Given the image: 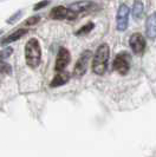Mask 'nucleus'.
<instances>
[{
    "label": "nucleus",
    "instance_id": "obj_10",
    "mask_svg": "<svg viewBox=\"0 0 156 157\" xmlns=\"http://www.w3.org/2000/svg\"><path fill=\"white\" fill-rule=\"evenodd\" d=\"M94 7L95 4L92 1H78V2L72 4L69 8L76 13V12H86V11H89V10Z\"/></svg>",
    "mask_w": 156,
    "mask_h": 157
},
{
    "label": "nucleus",
    "instance_id": "obj_16",
    "mask_svg": "<svg viewBox=\"0 0 156 157\" xmlns=\"http://www.w3.org/2000/svg\"><path fill=\"white\" fill-rule=\"evenodd\" d=\"M40 20V17L39 16H33V17H30L26 21H25V24L27 25V26H32V25H34V24H37Z\"/></svg>",
    "mask_w": 156,
    "mask_h": 157
},
{
    "label": "nucleus",
    "instance_id": "obj_15",
    "mask_svg": "<svg viewBox=\"0 0 156 157\" xmlns=\"http://www.w3.org/2000/svg\"><path fill=\"white\" fill-rule=\"evenodd\" d=\"M12 72V67L11 65L2 60H0V73H5V75H10Z\"/></svg>",
    "mask_w": 156,
    "mask_h": 157
},
{
    "label": "nucleus",
    "instance_id": "obj_12",
    "mask_svg": "<svg viewBox=\"0 0 156 157\" xmlns=\"http://www.w3.org/2000/svg\"><path fill=\"white\" fill-rule=\"evenodd\" d=\"M68 82H69V75H68L66 72H59L55 78L51 80L50 85H51V87L62 86V85H64V84L68 83Z\"/></svg>",
    "mask_w": 156,
    "mask_h": 157
},
{
    "label": "nucleus",
    "instance_id": "obj_13",
    "mask_svg": "<svg viewBox=\"0 0 156 157\" xmlns=\"http://www.w3.org/2000/svg\"><path fill=\"white\" fill-rule=\"evenodd\" d=\"M143 11H144V7H143V2L140 1V0H136L134 2V6H133V17L135 19H141L142 16H143Z\"/></svg>",
    "mask_w": 156,
    "mask_h": 157
},
{
    "label": "nucleus",
    "instance_id": "obj_4",
    "mask_svg": "<svg viewBox=\"0 0 156 157\" xmlns=\"http://www.w3.org/2000/svg\"><path fill=\"white\" fill-rule=\"evenodd\" d=\"M129 12H130V10L125 4H122L118 7V11H117L116 14V27L118 31L123 32L127 30L128 20H129Z\"/></svg>",
    "mask_w": 156,
    "mask_h": 157
},
{
    "label": "nucleus",
    "instance_id": "obj_2",
    "mask_svg": "<svg viewBox=\"0 0 156 157\" xmlns=\"http://www.w3.org/2000/svg\"><path fill=\"white\" fill-rule=\"evenodd\" d=\"M25 60H26V64L32 69H36L40 64L41 47L36 38H31L25 46Z\"/></svg>",
    "mask_w": 156,
    "mask_h": 157
},
{
    "label": "nucleus",
    "instance_id": "obj_14",
    "mask_svg": "<svg viewBox=\"0 0 156 157\" xmlns=\"http://www.w3.org/2000/svg\"><path fill=\"white\" fill-rule=\"evenodd\" d=\"M95 27L94 23H88L86 25H84L83 27H80L77 32H76V36H82V34H88L90 31H92V29Z\"/></svg>",
    "mask_w": 156,
    "mask_h": 157
},
{
    "label": "nucleus",
    "instance_id": "obj_3",
    "mask_svg": "<svg viewBox=\"0 0 156 157\" xmlns=\"http://www.w3.org/2000/svg\"><path fill=\"white\" fill-rule=\"evenodd\" d=\"M114 70L117 71L119 75H127L130 70V58L127 53H119L116 56L114 63H112Z\"/></svg>",
    "mask_w": 156,
    "mask_h": 157
},
{
    "label": "nucleus",
    "instance_id": "obj_1",
    "mask_svg": "<svg viewBox=\"0 0 156 157\" xmlns=\"http://www.w3.org/2000/svg\"><path fill=\"white\" fill-rule=\"evenodd\" d=\"M110 48L108 44H101L97 47L96 53L92 59V71L96 75H103L107 67H108V62H109Z\"/></svg>",
    "mask_w": 156,
    "mask_h": 157
},
{
    "label": "nucleus",
    "instance_id": "obj_5",
    "mask_svg": "<svg viewBox=\"0 0 156 157\" xmlns=\"http://www.w3.org/2000/svg\"><path fill=\"white\" fill-rule=\"evenodd\" d=\"M91 51H84L80 57L78 58L77 63L75 65V69H73V76L75 77H82L84 73L86 72V69H88V64H89V60L91 58Z\"/></svg>",
    "mask_w": 156,
    "mask_h": 157
},
{
    "label": "nucleus",
    "instance_id": "obj_11",
    "mask_svg": "<svg viewBox=\"0 0 156 157\" xmlns=\"http://www.w3.org/2000/svg\"><path fill=\"white\" fill-rule=\"evenodd\" d=\"M26 33H27V30H25V29L16 30L14 32H12L11 34H8L7 37H5L4 39L1 40V44L6 45V44H10V43H13V41H16V40L20 39L21 37H24Z\"/></svg>",
    "mask_w": 156,
    "mask_h": 157
},
{
    "label": "nucleus",
    "instance_id": "obj_9",
    "mask_svg": "<svg viewBox=\"0 0 156 157\" xmlns=\"http://www.w3.org/2000/svg\"><path fill=\"white\" fill-rule=\"evenodd\" d=\"M146 34L149 39L156 38V12L151 13L146 21Z\"/></svg>",
    "mask_w": 156,
    "mask_h": 157
},
{
    "label": "nucleus",
    "instance_id": "obj_6",
    "mask_svg": "<svg viewBox=\"0 0 156 157\" xmlns=\"http://www.w3.org/2000/svg\"><path fill=\"white\" fill-rule=\"evenodd\" d=\"M50 17L52 19H57V20H60V19L73 20V19H76L77 14L73 11H71L70 8H66L64 6H57V7H53L51 10Z\"/></svg>",
    "mask_w": 156,
    "mask_h": 157
},
{
    "label": "nucleus",
    "instance_id": "obj_17",
    "mask_svg": "<svg viewBox=\"0 0 156 157\" xmlns=\"http://www.w3.org/2000/svg\"><path fill=\"white\" fill-rule=\"evenodd\" d=\"M47 4H49V1H47V0H44V1H40L39 4H37V5H34V6H33V10H34V11H38V10H40V8H43L44 6H46Z\"/></svg>",
    "mask_w": 156,
    "mask_h": 157
},
{
    "label": "nucleus",
    "instance_id": "obj_7",
    "mask_svg": "<svg viewBox=\"0 0 156 157\" xmlns=\"http://www.w3.org/2000/svg\"><path fill=\"white\" fill-rule=\"evenodd\" d=\"M71 59L70 52L68 48L65 47H60L59 51H58V55H57V59H56L55 64V70L58 72H63V70L69 65Z\"/></svg>",
    "mask_w": 156,
    "mask_h": 157
},
{
    "label": "nucleus",
    "instance_id": "obj_8",
    "mask_svg": "<svg viewBox=\"0 0 156 157\" xmlns=\"http://www.w3.org/2000/svg\"><path fill=\"white\" fill-rule=\"evenodd\" d=\"M130 47L135 55H142L146 48V40L141 33H134L129 40Z\"/></svg>",
    "mask_w": 156,
    "mask_h": 157
}]
</instances>
